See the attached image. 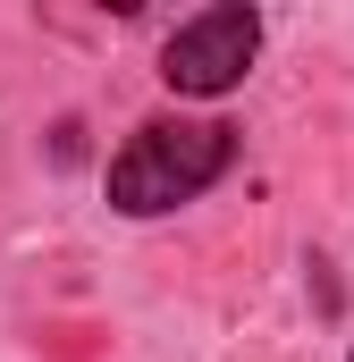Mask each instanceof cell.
<instances>
[{"instance_id":"obj_3","label":"cell","mask_w":354,"mask_h":362,"mask_svg":"<svg viewBox=\"0 0 354 362\" xmlns=\"http://www.w3.org/2000/svg\"><path fill=\"white\" fill-rule=\"evenodd\" d=\"M76 152H85V118H59V127H51V160H59V169H68V160H76Z\"/></svg>"},{"instance_id":"obj_4","label":"cell","mask_w":354,"mask_h":362,"mask_svg":"<svg viewBox=\"0 0 354 362\" xmlns=\"http://www.w3.org/2000/svg\"><path fill=\"white\" fill-rule=\"evenodd\" d=\"M346 362H354V337H346Z\"/></svg>"},{"instance_id":"obj_1","label":"cell","mask_w":354,"mask_h":362,"mask_svg":"<svg viewBox=\"0 0 354 362\" xmlns=\"http://www.w3.org/2000/svg\"><path fill=\"white\" fill-rule=\"evenodd\" d=\"M245 160V135L228 118L202 110H152L118 135V152L101 160V202L118 219H177L194 211L211 185Z\"/></svg>"},{"instance_id":"obj_2","label":"cell","mask_w":354,"mask_h":362,"mask_svg":"<svg viewBox=\"0 0 354 362\" xmlns=\"http://www.w3.org/2000/svg\"><path fill=\"white\" fill-rule=\"evenodd\" d=\"M262 34H270V17L253 0H211V8L177 17L169 34H161V68H152V76H161L177 101H228V93L253 76Z\"/></svg>"}]
</instances>
